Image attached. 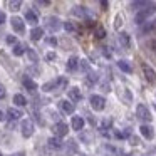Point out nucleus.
I'll return each instance as SVG.
<instances>
[{
    "label": "nucleus",
    "mask_w": 156,
    "mask_h": 156,
    "mask_svg": "<svg viewBox=\"0 0 156 156\" xmlns=\"http://www.w3.org/2000/svg\"><path fill=\"white\" fill-rule=\"evenodd\" d=\"M154 12H156V5H149V7L143 9V10H138V14L134 17V22L136 24H144Z\"/></svg>",
    "instance_id": "nucleus-1"
},
{
    "label": "nucleus",
    "mask_w": 156,
    "mask_h": 156,
    "mask_svg": "<svg viewBox=\"0 0 156 156\" xmlns=\"http://www.w3.org/2000/svg\"><path fill=\"white\" fill-rule=\"evenodd\" d=\"M136 116H138V119H141V121H144V122L151 121V112H149V109L146 108L144 104H138V108H136Z\"/></svg>",
    "instance_id": "nucleus-2"
},
{
    "label": "nucleus",
    "mask_w": 156,
    "mask_h": 156,
    "mask_svg": "<svg viewBox=\"0 0 156 156\" xmlns=\"http://www.w3.org/2000/svg\"><path fill=\"white\" fill-rule=\"evenodd\" d=\"M62 149H64V154L66 156H74L77 153V143L74 139H67V143L62 144Z\"/></svg>",
    "instance_id": "nucleus-3"
},
{
    "label": "nucleus",
    "mask_w": 156,
    "mask_h": 156,
    "mask_svg": "<svg viewBox=\"0 0 156 156\" xmlns=\"http://www.w3.org/2000/svg\"><path fill=\"white\" fill-rule=\"evenodd\" d=\"M91 106H92V109L94 111H102L104 109V106H106V101H104V98L102 96H98V94H94V96H91Z\"/></svg>",
    "instance_id": "nucleus-4"
},
{
    "label": "nucleus",
    "mask_w": 156,
    "mask_h": 156,
    "mask_svg": "<svg viewBox=\"0 0 156 156\" xmlns=\"http://www.w3.org/2000/svg\"><path fill=\"white\" fill-rule=\"evenodd\" d=\"M20 129H22V136H24V138H30V136L34 134V122H32L30 119H25V121H22Z\"/></svg>",
    "instance_id": "nucleus-5"
},
{
    "label": "nucleus",
    "mask_w": 156,
    "mask_h": 156,
    "mask_svg": "<svg viewBox=\"0 0 156 156\" xmlns=\"http://www.w3.org/2000/svg\"><path fill=\"white\" fill-rule=\"evenodd\" d=\"M45 27L49 29V30H52V32H55V30H59V29L62 27V24H61V20H59L57 17H47L45 19Z\"/></svg>",
    "instance_id": "nucleus-6"
},
{
    "label": "nucleus",
    "mask_w": 156,
    "mask_h": 156,
    "mask_svg": "<svg viewBox=\"0 0 156 156\" xmlns=\"http://www.w3.org/2000/svg\"><path fill=\"white\" fill-rule=\"evenodd\" d=\"M143 72H144L146 81L151 82V84H154V82H156V72H154V69H151L148 64H143Z\"/></svg>",
    "instance_id": "nucleus-7"
},
{
    "label": "nucleus",
    "mask_w": 156,
    "mask_h": 156,
    "mask_svg": "<svg viewBox=\"0 0 156 156\" xmlns=\"http://www.w3.org/2000/svg\"><path fill=\"white\" fill-rule=\"evenodd\" d=\"M59 108H61L62 112H66V114H72L74 112V101H61L59 102Z\"/></svg>",
    "instance_id": "nucleus-8"
},
{
    "label": "nucleus",
    "mask_w": 156,
    "mask_h": 156,
    "mask_svg": "<svg viewBox=\"0 0 156 156\" xmlns=\"http://www.w3.org/2000/svg\"><path fill=\"white\" fill-rule=\"evenodd\" d=\"M10 24H12V29H14L15 32H19V34H22V32H24L25 25H24V20H22L20 17H12Z\"/></svg>",
    "instance_id": "nucleus-9"
},
{
    "label": "nucleus",
    "mask_w": 156,
    "mask_h": 156,
    "mask_svg": "<svg viewBox=\"0 0 156 156\" xmlns=\"http://www.w3.org/2000/svg\"><path fill=\"white\" fill-rule=\"evenodd\" d=\"M67 124L66 122H57V124L54 126V134L59 136V138H62V136H67Z\"/></svg>",
    "instance_id": "nucleus-10"
},
{
    "label": "nucleus",
    "mask_w": 156,
    "mask_h": 156,
    "mask_svg": "<svg viewBox=\"0 0 156 156\" xmlns=\"http://www.w3.org/2000/svg\"><path fill=\"white\" fill-rule=\"evenodd\" d=\"M139 131H141V134L144 136L146 139H153V136H154V129L149 124H143L141 128H139Z\"/></svg>",
    "instance_id": "nucleus-11"
},
{
    "label": "nucleus",
    "mask_w": 156,
    "mask_h": 156,
    "mask_svg": "<svg viewBox=\"0 0 156 156\" xmlns=\"http://www.w3.org/2000/svg\"><path fill=\"white\" fill-rule=\"evenodd\" d=\"M149 5H151L149 0H133V9H136V10H143Z\"/></svg>",
    "instance_id": "nucleus-12"
},
{
    "label": "nucleus",
    "mask_w": 156,
    "mask_h": 156,
    "mask_svg": "<svg viewBox=\"0 0 156 156\" xmlns=\"http://www.w3.org/2000/svg\"><path fill=\"white\" fill-rule=\"evenodd\" d=\"M82 128H84V119H82L81 116H74V118H72V129L81 131Z\"/></svg>",
    "instance_id": "nucleus-13"
},
{
    "label": "nucleus",
    "mask_w": 156,
    "mask_h": 156,
    "mask_svg": "<svg viewBox=\"0 0 156 156\" xmlns=\"http://www.w3.org/2000/svg\"><path fill=\"white\" fill-rule=\"evenodd\" d=\"M69 99L71 101H81V89L79 87H71L69 89Z\"/></svg>",
    "instance_id": "nucleus-14"
},
{
    "label": "nucleus",
    "mask_w": 156,
    "mask_h": 156,
    "mask_svg": "<svg viewBox=\"0 0 156 156\" xmlns=\"http://www.w3.org/2000/svg\"><path fill=\"white\" fill-rule=\"evenodd\" d=\"M42 37H44V30H42L41 27H34L30 30V39L32 41H41Z\"/></svg>",
    "instance_id": "nucleus-15"
},
{
    "label": "nucleus",
    "mask_w": 156,
    "mask_h": 156,
    "mask_svg": "<svg viewBox=\"0 0 156 156\" xmlns=\"http://www.w3.org/2000/svg\"><path fill=\"white\" fill-rule=\"evenodd\" d=\"M72 14H74L76 17H82V19H84V17H89V12L86 10L84 7H79V5L72 9Z\"/></svg>",
    "instance_id": "nucleus-16"
},
{
    "label": "nucleus",
    "mask_w": 156,
    "mask_h": 156,
    "mask_svg": "<svg viewBox=\"0 0 156 156\" xmlns=\"http://www.w3.org/2000/svg\"><path fill=\"white\" fill-rule=\"evenodd\" d=\"M22 82H24V87H27L30 92H35V91H37V84H35V82L32 81V79L24 77V81H22Z\"/></svg>",
    "instance_id": "nucleus-17"
},
{
    "label": "nucleus",
    "mask_w": 156,
    "mask_h": 156,
    "mask_svg": "<svg viewBox=\"0 0 156 156\" xmlns=\"http://www.w3.org/2000/svg\"><path fill=\"white\" fill-rule=\"evenodd\" d=\"M25 20H27L29 24L35 25V24H37V22H39V19H37V15H35V14H34V12H32V10H27V12H25Z\"/></svg>",
    "instance_id": "nucleus-18"
},
{
    "label": "nucleus",
    "mask_w": 156,
    "mask_h": 156,
    "mask_svg": "<svg viewBox=\"0 0 156 156\" xmlns=\"http://www.w3.org/2000/svg\"><path fill=\"white\" fill-rule=\"evenodd\" d=\"M79 64H81V62H79V59L76 57V55H72V57L67 61V69H69V71H76Z\"/></svg>",
    "instance_id": "nucleus-19"
},
{
    "label": "nucleus",
    "mask_w": 156,
    "mask_h": 156,
    "mask_svg": "<svg viewBox=\"0 0 156 156\" xmlns=\"http://www.w3.org/2000/svg\"><path fill=\"white\" fill-rule=\"evenodd\" d=\"M7 116H9V119H10V121H15V119H19L22 116V112L19 111V109H14V108H10L7 111Z\"/></svg>",
    "instance_id": "nucleus-20"
},
{
    "label": "nucleus",
    "mask_w": 156,
    "mask_h": 156,
    "mask_svg": "<svg viewBox=\"0 0 156 156\" xmlns=\"http://www.w3.org/2000/svg\"><path fill=\"white\" fill-rule=\"evenodd\" d=\"M118 67L121 69V71L128 72V74H131V72H133V67L129 66V62H128V61H119V62H118Z\"/></svg>",
    "instance_id": "nucleus-21"
},
{
    "label": "nucleus",
    "mask_w": 156,
    "mask_h": 156,
    "mask_svg": "<svg viewBox=\"0 0 156 156\" xmlns=\"http://www.w3.org/2000/svg\"><path fill=\"white\" fill-rule=\"evenodd\" d=\"M119 44H121L124 49H129V35L124 34V32L119 34Z\"/></svg>",
    "instance_id": "nucleus-22"
},
{
    "label": "nucleus",
    "mask_w": 156,
    "mask_h": 156,
    "mask_svg": "<svg viewBox=\"0 0 156 156\" xmlns=\"http://www.w3.org/2000/svg\"><path fill=\"white\" fill-rule=\"evenodd\" d=\"M9 7L12 12H17L22 7V0H9Z\"/></svg>",
    "instance_id": "nucleus-23"
},
{
    "label": "nucleus",
    "mask_w": 156,
    "mask_h": 156,
    "mask_svg": "<svg viewBox=\"0 0 156 156\" xmlns=\"http://www.w3.org/2000/svg\"><path fill=\"white\" fill-rule=\"evenodd\" d=\"M14 104H17V106H25V104H27V99H25L22 94H15V96H14Z\"/></svg>",
    "instance_id": "nucleus-24"
},
{
    "label": "nucleus",
    "mask_w": 156,
    "mask_h": 156,
    "mask_svg": "<svg viewBox=\"0 0 156 156\" xmlns=\"http://www.w3.org/2000/svg\"><path fill=\"white\" fill-rule=\"evenodd\" d=\"M47 143H49V146H52V148H55V149H57V148H62V143H61V139H59V136L51 138Z\"/></svg>",
    "instance_id": "nucleus-25"
},
{
    "label": "nucleus",
    "mask_w": 156,
    "mask_h": 156,
    "mask_svg": "<svg viewBox=\"0 0 156 156\" xmlns=\"http://www.w3.org/2000/svg\"><path fill=\"white\" fill-rule=\"evenodd\" d=\"M55 84H57V87H55V89H59V91L66 89V86H67V77H59L57 81H55Z\"/></svg>",
    "instance_id": "nucleus-26"
},
{
    "label": "nucleus",
    "mask_w": 156,
    "mask_h": 156,
    "mask_svg": "<svg viewBox=\"0 0 156 156\" xmlns=\"http://www.w3.org/2000/svg\"><path fill=\"white\" fill-rule=\"evenodd\" d=\"M42 156H55V148H52V146H47V148H44L41 151Z\"/></svg>",
    "instance_id": "nucleus-27"
},
{
    "label": "nucleus",
    "mask_w": 156,
    "mask_h": 156,
    "mask_svg": "<svg viewBox=\"0 0 156 156\" xmlns=\"http://www.w3.org/2000/svg\"><path fill=\"white\" fill-rule=\"evenodd\" d=\"M55 87H57V84H55V81H49V82H45V84L42 86V91L49 92V91H52V89H55Z\"/></svg>",
    "instance_id": "nucleus-28"
},
{
    "label": "nucleus",
    "mask_w": 156,
    "mask_h": 156,
    "mask_svg": "<svg viewBox=\"0 0 156 156\" xmlns=\"http://www.w3.org/2000/svg\"><path fill=\"white\" fill-rule=\"evenodd\" d=\"M24 52H25V47H24L22 44H19V42H17V44L14 45V54H15V55H22Z\"/></svg>",
    "instance_id": "nucleus-29"
},
{
    "label": "nucleus",
    "mask_w": 156,
    "mask_h": 156,
    "mask_svg": "<svg viewBox=\"0 0 156 156\" xmlns=\"http://www.w3.org/2000/svg\"><path fill=\"white\" fill-rule=\"evenodd\" d=\"M154 29H156V20H153V22H149V24H146L144 27H143V34L151 32V30H154Z\"/></svg>",
    "instance_id": "nucleus-30"
},
{
    "label": "nucleus",
    "mask_w": 156,
    "mask_h": 156,
    "mask_svg": "<svg viewBox=\"0 0 156 156\" xmlns=\"http://www.w3.org/2000/svg\"><path fill=\"white\" fill-rule=\"evenodd\" d=\"M104 35H106V30L101 27V25H99V27L96 29V37H98V39H102Z\"/></svg>",
    "instance_id": "nucleus-31"
},
{
    "label": "nucleus",
    "mask_w": 156,
    "mask_h": 156,
    "mask_svg": "<svg viewBox=\"0 0 156 156\" xmlns=\"http://www.w3.org/2000/svg\"><path fill=\"white\" fill-rule=\"evenodd\" d=\"M27 55H29V59H30L32 62L37 61V54H35V52L32 51V49H27Z\"/></svg>",
    "instance_id": "nucleus-32"
},
{
    "label": "nucleus",
    "mask_w": 156,
    "mask_h": 156,
    "mask_svg": "<svg viewBox=\"0 0 156 156\" xmlns=\"http://www.w3.org/2000/svg\"><path fill=\"white\" fill-rule=\"evenodd\" d=\"M64 29H66L67 32H74V30H76V27H74V24H72V22H66V24H64Z\"/></svg>",
    "instance_id": "nucleus-33"
},
{
    "label": "nucleus",
    "mask_w": 156,
    "mask_h": 156,
    "mask_svg": "<svg viewBox=\"0 0 156 156\" xmlns=\"http://www.w3.org/2000/svg\"><path fill=\"white\" fill-rule=\"evenodd\" d=\"M98 81V76L94 74V72H89V77H87V82L89 84H92V82H96Z\"/></svg>",
    "instance_id": "nucleus-34"
},
{
    "label": "nucleus",
    "mask_w": 156,
    "mask_h": 156,
    "mask_svg": "<svg viewBox=\"0 0 156 156\" xmlns=\"http://www.w3.org/2000/svg\"><path fill=\"white\" fill-rule=\"evenodd\" d=\"M7 42H9L10 45H15V44H17V37H15V35H9V37H7Z\"/></svg>",
    "instance_id": "nucleus-35"
},
{
    "label": "nucleus",
    "mask_w": 156,
    "mask_h": 156,
    "mask_svg": "<svg viewBox=\"0 0 156 156\" xmlns=\"http://www.w3.org/2000/svg\"><path fill=\"white\" fill-rule=\"evenodd\" d=\"M81 139H84L86 143H91V134H87V133H81Z\"/></svg>",
    "instance_id": "nucleus-36"
},
{
    "label": "nucleus",
    "mask_w": 156,
    "mask_h": 156,
    "mask_svg": "<svg viewBox=\"0 0 156 156\" xmlns=\"http://www.w3.org/2000/svg\"><path fill=\"white\" fill-rule=\"evenodd\" d=\"M5 92H7V91H5V86L2 84V82H0V99L5 98Z\"/></svg>",
    "instance_id": "nucleus-37"
},
{
    "label": "nucleus",
    "mask_w": 156,
    "mask_h": 156,
    "mask_svg": "<svg viewBox=\"0 0 156 156\" xmlns=\"http://www.w3.org/2000/svg\"><path fill=\"white\" fill-rule=\"evenodd\" d=\"M47 44L49 45H55V44H57V39H55V37H49L47 39Z\"/></svg>",
    "instance_id": "nucleus-38"
},
{
    "label": "nucleus",
    "mask_w": 156,
    "mask_h": 156,
    "mask_svg": "<svg viewBox=\"0 0 156 156\" xmlns=\"http://www.w3.org/2000/svg\"><path fill=\"white\" fill-rule=\"evenodd\" d=\"M109 126H111V119H104V122H102V129L109 128Z\"/></svg>",
    "instance_id": "nucleus-39"
},
{
    "label": "nucleus",
    "mask_w": 156,
    "mask_h": 156,
    "mask_svg": "<svg viewBox=\"0 0 156 156\" xmlns=\"http://www.w3.org/2000/svg\"><path fill=\"white\" fill-rule=\"evenodd\" d=\"M81 67L84 69V71H89V66H87V62H86V61H81Z\"/></svg>",
    "instance_id": "nucleus-40"
},
{
    "label": "nucleus",
    "mask_w": 156,
    "mask_h": 156,
    "mask_svg": "<svg viewBox=\"0 0 156 156\" xmlns=\"http://www.w3.org/2000/svg\"><path fill=\"white\" fill-rule=\"evenodd\" d=\"M54 59H55V54H54V52H49V54H47V61H54Z\"/></svg>",
    "instance_id": "nucleus-41"
},
{
    "label": "nucleus",
    "mask_w": 156,
    "mask_h": 156,
    "mask_svg": "<svg viewBox=\"0 0 156 156\" xmlns=\"http://www.w3.org/2000/svg\"><path fill=\"white\" fill-rule=\"evenodd\" d=\"M119 25H121V15L116 17V29H119Z\"/></svg>",
    "instance_id": "nucleus-42"
},
{
    "label": "nucleus",
    "mask_w": 156,
    "mask_h": 156,
    "mask_svg": "<svg viewBox=\"0 0 156 156\" xmlns=\"http://www.w3.org/2000/svg\"><path fill=\"white\" fill-rule=\"evenodd\" d=\"M4 22H5V14L4 12H0V25L4 24Z\"/></svg>",
    "instance_id": "nucleus-43"
},
{
    "label": "nucleus",
    "mask_w": 156,
    "mask_h": 156,
    "mask_svg": "<svg viewBox=\"0 0 156 156\" xmlns=\"http://www.w3.org/2000/svg\"><path fill=\"white\" fill-rule=\"evenodd\" d=\"M10 156H25V153L19 151V153H14V154H10Z\"/></svg>",
    "instance_id": "nucleus-44"
},
{
    "label": "nucleus",
    "mask_w": 156,
    "mask_h": 156,
    "mask_svg": "<svg viewBox=\"0 0 156 156\" xmlns=\"http://www.w3.org/2000/svg\"><path fill=\"white\" fill-rule=\"evenodd\" d=\"M131 143H133V144H138L139 139H138V138H131Z\"/></svg>",
    "instance_id": "nucleus-45"
},
{
    "label": "nucleus",
    "mask_w": 156,
    "mask_h": 156,
    "mask_svg": "<svg viewBox=\"0 0 156 156\" xmlns=\"http://www.w3.org/2000/svg\"><path fill=\"white\" fill-rule=\"evenodd\" d=\"M2 118H4V114H2V111H0V121H2Z\"/></svg>",
    "instance_id": "nucleus-46"
},
{
    "label": "nucleus",
    "mask_w": 156,
    "mask_h": 156,
    "mask_svg": "<svg viewBox=\"0 0 156 156\" xmlns=\"http://www.w3.org/2000/svg\"><path fill=\"white\" fill-rule=\"evenodd\" d=\"M0 156H4V154H2V153H0Z\"/></svg>",
    "instance_id": "nucleus-47"
},
{
    "label": "nucleus",
    "mask_w": 156,
    "mask_h": 156,
    "mask_svg": "<svg viewBox=\"0 0 156 156\" xmlns=\"http://www.w3.org/2000/svg\"><path fill=\"white\" fill-rule=\"evenodd\" d=\"M81 156H86V154H81Z\"/></svg>",
    "instance_id": "nucleus-48"
}]
</instances>
